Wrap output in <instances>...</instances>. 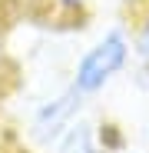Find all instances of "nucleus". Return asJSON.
I'll list each match as a JSON object with an SVG mask.
<instances>
[{
  "label": "nucleus",
  "mask_w": 149,
  "mask_h": 153,
  "mask_svg": "<svg viewBox=\"0 0 149 153\" xmlns=\"http://www.w3.org/2000/svg\"><path fill=\"white\" fill-rule=\"evenodd\" d=\"M136 60V50H133V30L123 27V23H113L109 30H103L83 53L76 57L70 70V83L76 87L86 100L99 97L103 90H109L126 67Z\"/></svg>",
  "instance_id": "1"
},
{
  "label": "nucleus",
  "mask_w": 149,
  "mask_h": 153,
  "mask_svg": "<svg viewBox=\"0 0 149 153\" xmlns=\"http://www.w3.org/2000/svg\"><path fill=\"white\" fill-rule=\"evenodd\" d=\"M86 103L90 100L70 80L63 87H57L53 93L40 97L37 103L30 107V117H27V137H30V143L40 146V150H50L80 117H86Z\"/></svg>",
  "instance_id": "2"
},
{
  "label": "nucleus",
  "mask_w": 149,
  "mask_h": 153,
  "mask_svg": "<svg viewBox=\"0 0 149 153\" xmlns=\"http://www.w3.org/2000/svg\"><path fill=\"white\" fill-rule=\"evenodd\" d=\"M46 153H106V146H103V140H99L96 123L80 117Z\"/></svg>",
  "instance_id": "3"
},
{
  "label": "nucleus",
  "mask_w": 149,
  "mask_h": 153,
  "mask_svg": "<svg viewBox=\"0 0 149 153\" xmlns=\"http://www.w3.org/2000/svg\"><path fill=\"white\" fill-rule=\"evenodd\" d=\"M133 50H136V63H139V70L149 76V0L142 4V10L136 13V20H133Z\"/></svg>",
  "instance_id": "4"
},
{
  "label": "nucleus",
  "mask_w": 149,
  "mask_h": 153,
  "mask_svg": "<svg viewBox=\"0 0 149 153\" xmlns=\"http://www.w3.org/2000/svg\"><path fill=\"white\" fill-rule=\"evenodd\" d=\"M86 4H90V0H53V7L60 10V13H83L86 10Z\"/></svg>",
  "instance_id": "5"
},
{
  "label": "nucleus",
  "mask_w": 149,
  "mask_h": 153,
  "mask_svg": "<svg viewBox=\"0 0 149 153\" xmlns=\"http://www.w3.org/2000/svg\"><path fill=\"white\" fill-rule=\"evenodd\" d=\"M123 153H146V150H123Z\"/></svg>",
  "instance_id": "6"
}]
</instances>
